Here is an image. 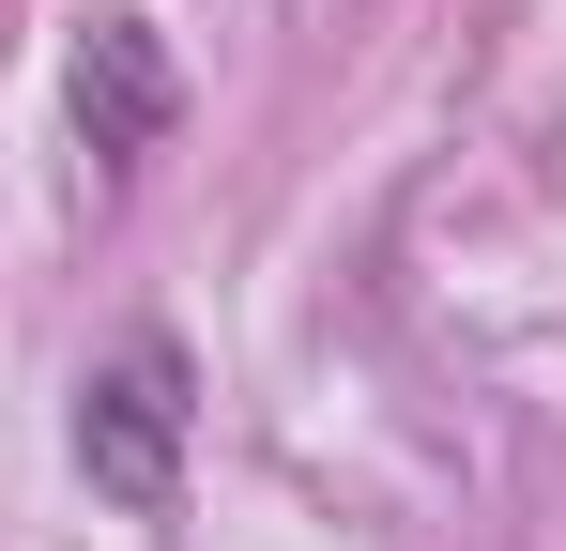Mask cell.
Wrapping results in <instances>:
<instances>
[{"instance_id": "cell-1", "label": "cell", "mask_w": 566, "mask_h": 551, "mask_svg": "<svg viewBox=\"0 0 566 551\" xmlns=\"http://www.w3.org/2000/svg\"><path fill=\"white\" fill-rule=\"evenodd\" d=\"M185 429H199L185 337H123V353L77 383V475H93V506L169 521V506H185Z\"/></svg>"}, {"instance_id": "cell-2", "label": "cell", "mask_w": 566, "mask_h": 551, "mask_svg": "<svg viewBox=\"0 0 566 551\" xmlns=\"http://www.w3.org/2000/svg\"><path fill=\"white\" fill-rule=\"evenodd\" d=\"M169 107H185L169 46H154L138 15H93V46H77V138H93V169H138V154L169 138Z\"/></svg>"}]
</instances>
